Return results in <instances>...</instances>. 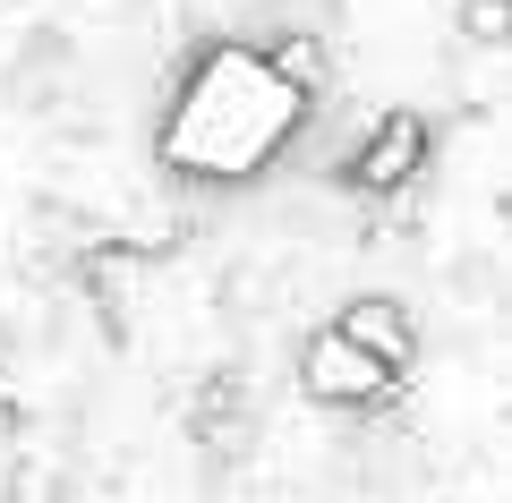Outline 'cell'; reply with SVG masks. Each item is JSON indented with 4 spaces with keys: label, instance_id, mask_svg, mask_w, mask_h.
I'll list each match as a JSON object with an SVG mask.
<instances>
[{
    "label": "cell",
    "instance_id": "cell-1",
    "mask_svg": "<svg viewBox=\"0 0 512 503\" xmlns=\"http://www.w3.org/2000/svg\"><path fill=\"white\" fill-rule=\"evenodd\" d=\"M308 111H316V94H299L291 77L265 60V43L222 35L180 69L154 154H163V171L188 180V188H248V180H265V171L291 154V137L308 128Z\"/></svg>",
    "mask_w": 512,
    "mask_h": 503
},
{
    "label": "cell",
    "instance_id": "cell-4",
    "mask_svg": "<svg viewBox=\"0 0 512 503\" xmlns=\"http://www.w3.org/2000/svg\"><path fill=\"white\" fill-rule=\"evenodd\" d=\"M333 333L342 342H359L376 367H393V376H410V359H419V324H410L402 299H384V290H367V299H350L342 316H333Z\"/></svg>",
    "mask_w": 512,
    "mask_h": 503
},
{
    "label": "cell",
    "instance_id": "cell-3",
    "mask_svg": "<svg viewBox=\"0 0 512 503\" xmlns=\"http://www.w3.org/2000/svg\"><path fill=\"white\" fill-rule=\"evenodd\" d=\"M427 111H384L376 128H367L359 145H350V162H342V188H359V197H384V188H402V180H419L427 171Z\"/></svg>",
    "mask_w": 512,
    "mask_h": 503
},
{
    "label": "cell",
    "instance_id": "cell-2",
    "mask_svg": "<svg viewBox=\"0 0 512 503\" xmlns=\"http://www.w3.org/2000/svg\"><path fill=\"white\" fill-rule=\"evenodd\" d=\"M299 393L325 401V410H384V401L402 393V376L376 367L359 342H342L333 324H316L308 342H299Z\"/></svg>",
    "mask_w": 512,
    "mask_h": 503
},
{
    "label": "cell",
    "instance_id": "cell-5",
    "mask_svg": "<svg viewBox=\"0 0 512 503\" xmlns=\"http://www.w3.org/2000/svg\"><path fill=\"white\" fill-rule=\"evenodd\" d=\"M504 35H512V0H461V43L495 52Z\"/></svg>",
    "mask_w": 512,
    "mask_h": 503
}]
</instances>
